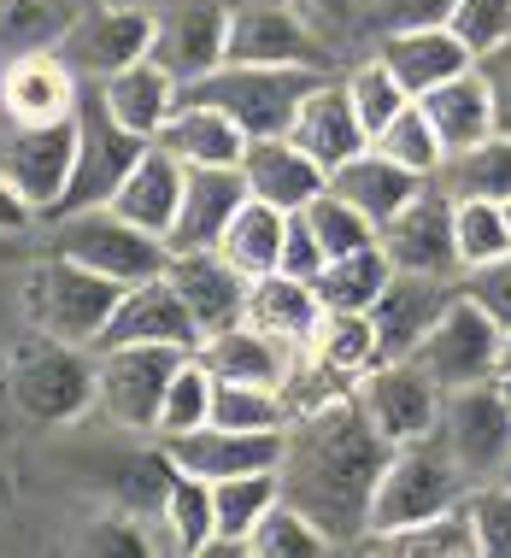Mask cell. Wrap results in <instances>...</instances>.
Masks as SVG:
<instances>
[{
	"instance_id": "f35d334b",
	"label": "cell",
	"mask_w": 511,
	"mask_h": 558,
	"mask_svg": "<svg viewBox=\"0 0 511 558\" xmlns=\"http://www.w3.org/2000/svg\"><path fill=\"white\" fill-rule=\"evenodd\" d=\"M358 547H382V553H405V558H471L476 553V523H471V506H447L435 518L412 523V530H388V535H370Z\"/></svg>"
},
{
	"instance_id": "e575fe53",
	"label": "cell",
	"mask_w": 511,
	"mask_h": 558,
	"mask_svg": "<svg viewBox=\"0 0 511 558\" xmlns=\"http://www.w3.org/2000/svg\"><path fill=\"white\" fill-rule=\"evenodd\" d=\"M388 277H394V265H388V253L370 241V247L358 253H336V259H324L318 270V306L324 312H370L377 306V294L388 289Z\"/></svg>"
},
{
	"instance_id": "44dd1931",
	"label": "cell",
	"mask_w": 511,
	"mask_h": 558,
	"mask_svg": "<svg viewBox=\"0 0 511 558\" xmlns=\"http://www.w3.org/2000/svg\"><path fill=\"white\" fill-rule=\"evenodd\" d=\"M242 183H247L253 201L277 206V213H306V206L329 189V171L306 154V147H294L289 135H265V142H247Z\"/></svg>"
},
{
	"instance_id": "9c48e42d",
	"label": "cell",
	"mask_w": 511,
	"mask_h": 558,
	"mask_svg": "<svg viewBox=\"0 0 511 558\" xmlns=\"http://www.w3.org/2000/svg\"><path fill=\"white\" fill-rule=\"evenodd\" d=\"M183 359V347H95V405L118 429L154 435L159 400Z\"/></svg>"
},
{
	"instance_id": "6da1fadb",
	"label": "cell",
	"mask_w": 511,
	"mask_h": 558,
	"mask_svg": "<svg viewBox=\"0 0 511 558\" xmlns=\"http://www.w3.org/2000/svg\"><path fill=\"white\" fill-rule=\"evenodd\" d=\"M388 452L394 447L358 405V388L312 412H294L277 459L282 500L306 511L329 535V547H358L370 535V500H377Z\"/></svg>"
},
{
	"instance_id": "c3c4849f",
	"label": "cell",
	"mask_w": 511,
	"mask_h": 558,
	"mask_svg": "<svg viewBox=\"0 0 511 558\" xmlns=\"http://www.w3.org/2000/svg\"><path fill=\"white\" fill-rule=\"evenodd\" d=\"M447 29H453L476 59H488L494 48L511 41V0H459V12Z\"/></svg>"
},
{
	"instance_id": "ffe728a7",
	"label": "cell",
	"mask_w": 511,
	"mask_h": 558,
	"mask_svg": "<svg viewBox=\"0 0 511 558\" xmlns=\"http://www.w3.org/2000/svg\"><path fill=\"white\" fill-rule=\"evenodd\" d=\"M242 201H247L242 165H194L183 177V206H177V223L165 230V247L171 253L218 247V235L230 230V218Z\"/></svg>"
},
{
	"instance_id": "603a6c76",
	"label": "cell",
	"mask_w": 511,
	"mask_h": 558,
	"mask_svg": "<svg viewBox=\"0 0 511 558\" xmlns=\"http://www.w3.org/2000/svg\"><path fill=\"white\" fill-rule=\"evenodd\" d=\"M165 277H171V289L183 294L188 318L200 324V341L218 336V329H230V324H242V312H247V277L223 265L212 247H206V253H171Z\"/></svg>"
},
{
	"instance_id": "5b68a950",
	"label": "cell",
	"mask_w": 511,
	"mask_h": 558,
	"mask_svg": "<svg viewBox=\"0 0 511 558\" xmlns=\"http://www.w3.org/2000/svg\"><path fill=\"white\" fill-rule=\"evenodd\" d=\"M147 135L124 130L100 95V83H83L77 95V165H71V183L59 194V206L48 218H71V213H88V206H107L118 183L130 177V165L147 154Z\"/></svg>"
},
{
	"instance_id": "f6af8a7d",
	"label": "cell",
	"mask_w": 511,
	"mask_h": 558,
	"mask_svg": "<svg viewBox=\"0 0 511 558\" xmlns=\"http://www.w3.org/2000/svg\"><path fill=\"white\" fill-rule=\"evenodd\" d=\"M200 424H212V371L200 365V353H188L183 365H177L171 388H165V400H159L154 435H183V429H200Z\"/></svg>"
},
{
	"instance_id": "94428289",
	"label": "cell",
	"mask_w": 511,
	"mask_h": 558,
	"mask_svg": "<svg viewBox=\"0 0 511 558\" xmlns=\"http://www.w3.org/2000/svg\"><path fill=\"white\" fill-rule=\"evenodd\" d=\"M118 7H147V0H118Z\"/></svg>"
},
{
	"instance_id": "5bb4252c",
	"label": "cell",
	"mask_w": 511,
	"mask_h": 558,
	"mask_svg": "<svg viewBox=\"0 0 511 558\" xmlns=\"http://www.w3.org/2000/svg\"><path fill=\"white\" fill-rule=\"evenodd\" d=\"M71 165H77V112L59 118V124H12V135L0 142V177L41 218L59 206V194L71 183Z\"/></svg>"
},
{
	"instance_id": "680465c9",
	"label": "cell",
	"mask_w": 511,
	"mask_h": 558,
	"mask_svg": "<svg viewBox=\"0 0 511 558\" xmlns=\"http://www.w3.org/2000/svg\"><path fill=\"white\" fill-rule=\"evenodd\" d=\"M500 371H511V324H506V347H500Z\"/></svg>"
},
{
	"instance_id": "bcb514c9",
	"label": "cell",
	"mask_w": 511,
	"mask_h": 558,
	"mask_svg": "<svg viewBox=\"0 0 511 558\" xmlns=\"http://www.w3.org/2000/svg\"><path fill=\"white\" fill-rule=\"evenodd\" d=\"M370 147H382L394 165H405V171H417V177H441V165H447V147H441V135H435V124L424 118V107H405L394 124H388Z\"/></svg>"
},
{
	"instance_id": "30bf717a",
	"label": "cell",
	"mask_w": 511,
	"mask_h": 558,
	"mask_svg": "<svg viewBox=\"0 0 511 558\" xmlns=\"http://www.w3.org/2000/svg\"><path fill=\"white\" fill-rule=\"evenodd\" d=\"M147 53H154V7H118V0L83 7L77 24L59 41V59H65L83 83H107Z\"/></svg>"
},
{
	"instance_id": "9f6ffc18",
	"label": "cell",
	"mask_w": 511,
	"mask_h": 558,
	"mask_svg": "<svg viewBox=\"0 0 511 558\" xmlns=\"http://www.w3.org/2000/svg\"><path fill=\"white\" fill-rule=\"evenodd\" d=\"M306 12H318V19H329V24H348L353 12H358V0H300Z\"/></svg>"
},
{
	"instance_id": "d6986e66",
	"label": "cell",
	"mask_w": 511,
	"mask_h": 558,
	"mask_svg": "<svg viewBox=\"0 0 511 558\" xmlns=\"http://www.w3.org/2000/svg\"><path fill=\"white\" fill-rule=\"evenodd\" d=\"M83 77L59 59V48L41 53H19L0 65V107L12 124H59V118L77 112Z\"/></svg>"
},
{
	"instance_id": "ab89813d",
	"label": "cell",
	"mask_w": 511,
	"mask_h": 558,
	"mask_svg": "<svg viewBox=\"0 0 511 558\" xmlns=\"http://www.w3.org/2000/svg\"><path fill=\"white\" fill-rule=\"evenodd\" d=\"M306 347L324 359L329 371L353 376V383L365 371L382 365V347H377V324H370V312H324Z\"/></svg>"
},
{
	"instance_id": "d590c367",
	"label": "cell",
	"mask_w": 511,
	"mask_h": 558,
	"mask_svg": "<svg viewBox=\"0 0 511 558\" xmlns=\"http://www.w3.org/2000/svg\"><path fill=\"white\" fill-rule=\"evenodd\" d=\"M453 201H511V135L494 130L488 142L464 147V154H447L441 177H435Z\"/></svg>"
},
{
	"instance_id": "d4e9b609",
	"label": "cell",
	"mask_w": 511,
	"mask_h": 558,
	"mask_svg": "<svg viewBox=\"0 0 511 558\" xmlns=\"http://www.w3.org/2000/svg\"><path fill=\"white\" fill-rule=\"evenodd\" d=\"M289 142L306 147L324 171H336V165H348L353 154H365L370 135H365V124H358L348 88L324 77L306 100H300V112H294V124H289Z\"/></svg>"
},
{
	"instance_id": "3957f363",
	"label": "cell",
	"mask_w": 511,
	"mask_h": 558,
	"mask_svg": "<svg viewBox=\"0 0 511 558\" xmlns=\"http://www.w3.org/2000/svg\"><path fill=\"white\" fill-rule=\"evenodd\" d=\"M464 494H471V476L459 471V459H453V447L441 441V429L424 435V441H405V447L388 452V464H382L377 500H370V535L412 530V523L435 518V511L459 506Z\"/></svg>"
},
{
	"instance_id": "ee69618b",
	"label": "cell",
	"mask_w": 511,
	"mask_h": 558,
	"mask_svg": "<svg viewBox=\"0 0 511 558\" xmlns=\"http://www.w3.org/2000/svg\"><path fill=\"white\" fill-rule=\"evenodd\" d=\"M212 424H223V429H289V400H282V388L218 383L212 376Z\"/></svg>"
},
{
	"instance_id": "4316f807",
	"label": "cell",
	"mask_w": 511,
	"mask_h": 558,
	"mask_svg": "<svg viewBox=\"0 0 511 558\" xmlns=\"http://www.w3.org/2000/svg\"><path fill=\"white\" fill-rule=\"evenodd\" d=\"M424 183H435V177L405 171V165H394L382 147H365V154H353L348 165H336V171H329V189H336L341 201H353L358 213L377 223V230L400 213V206H412Z\"/></svg>"
},
{
	"instance_id": "1f68e13d",
	"label": "cell",
	"mask_w": 511,
	"mask_h": 558,
	"mask_svg": "<svg viewBox=\"0 0 511 558\" xmlns=\"http://www.w3.org/2000/svg\"><path fill=\"white\" fill-rule=\"evenodd\" d=\"M318 318H324V306H318V289H312V282L282 277V270L247 282L242 324L265 329V336H277V341H289V347H306L312 329H318Z\"/></svg>"
},
{
	"instance_id": "4fadbf2b",
	"label": "cell",
	"mask_w": 511,
	"mask_h": 558,
	"mask_svg": "<svg viewBox=\"0 0 511 558\" xmlns=\"http://www.w3.org/2000/svg\"><path fill=\"white\" fill-rule=\"evenodd\" d=\"M358 405L370 412V424L382 429L388 447L424 441L441 424V388L417 359H382L377 371L358 376Z\"/></svg>"
},
{
	"instance_id": "60d3db41",
	"label": "cell",
	"mask_w": 511,
	"mask_h": 558,
	"mask_svg": "<svg viewBox=\"0 0 511 558\" xmlns=\"http://www.w3.org/2000/svg\"><path fill=\"white\" fill-rule=\"evenodd\" d=\"M242 553H253V558H324V553H329V535H324L300 506L277 500V506L259 518V530L247 535Z\"/></svg>"
},
{
	"instance_id": "7c38bea8",
	"label": "cell",
	"mask_w": 511,
	"mask_h": 558,
	"mask_svg": "<svg viewBox=\"0 0 511 558\" xmlns=\"http://www.w3.org/2000/svg\"><path fill=\"white\" fill-rule=\"evenodd\" d=\"M377 247L405 277H459V241H453V194L441 183H424L412 206L377 230Z\"/></svg>"
},
{
	"instance_id": "6f0895ef",
	"label": "cell",
	"mask_w": 511,
	"mask_h": 558,
	"mask_svg": "<svg viewBox=\"0 0 511 558\" xmlns=\"http://www.w3.org/2000/svg\"><path fill=\"white\" fill-rule=\"evenodd\" d=\"M494 388H500V400L511 405V371H500V376H494Z\"/></svg>"
},
{
	"instance_id": "91938a15",
	"label": "cell",
	"mask_w": 511,
	"mask_h": 558,
	"mask_svg": "<svg viewBox=\"0 0 511 558\" xmlns=\"http://www.w3.org/2000/svg\"><path fill=\"white\" fill-rule=\"evenodd\" d=\"M494 482H500V488H511V452H506V464H500V476H494Z\"/></svg>"
},
{
	"instance_id": "b9f144b4",
	"label": "cell",
	"mask_w": 511,
	"mask_h": 558,
	"mask_svg": "<svg viewBox=\"0 0 511 558\" xmlns=\"http://www.w3.org/2000/svg\"><path fill=\"white\" fill-rule=\"evenodd\" d=\"M453 241H459V270L506 259L511 253L506 206L500 201H453Z\"/></svg>"
},
{
	"instance_id": "4dcf8cb0",
	"label": "cell",
	"mask_w": 511,
	"mask_h": 558,
	"mask_svg": "<svg viewBox=\"0 0 511 558\" xmlns=\"http://www.w3.org/2000/svg\"><path fill=\"white\" fill-rule=\"evenodd\" d=\"M154 142L171 147L188 171L194 165H242V154H247V135L235 130V118L218 107H200V100H177V112L165 118V130Z\"/></svg>"
},
{
	"instance_id": "7bdbcfd3",
	"label": "cell",
	"mask_w": 511,
	"mask_h": 558,
	"mask_svg": "<svg viewBox=\"0 0 511 558\" xmlns=\"http://www.w3.org/2000/svg\"><path fill=\"white\" fill-rule=\"evenodd\" d=\"M341 88H348V100H353V112H358V124H365L370 142H377V135L394 124L405 107H412V95L400 88V77L382 65V59H365V65H353Z\"/></svg>"
},
{
	"instance_id": "7402d4cb",
	"label": "cell",
	"mask_w": 511,
	"mask_h": 558,
	"mask_svg": "<svg viewBox=\"0 0 511 558\" xmlns=\"http://www.w3.org/2000/svg\"><path fill=\"white\" fill-rule=\"evenodd\" d=\"M453 294H459L453 277H405V270H394V277H388V289L377 294V306H370L382 359H412L417 341L429 336V324L441 318V306Z\"/></svg>"
},
{
	"instance_id": "681fc988",
	"label": "cell",
	"mask_w": 511,
	"mask_h": 558,
	"mask_svg": "<svg viewBox=\"0 0 511 558\" xmlns=\"http://www.w3.org/2000/svg\"><path fill=\"white\" fill-rule=\"evenodd\" d=\"M464 506H471V523H476V553L483 558H511V488L483 482V488L464 494Z\"/></svg>"
},
{
	"instance_id": "8fae6325",
	"label": "cell",
	"mask_w": 511,
	"mask_h": 558,
	"mask_svg": "<svg viewBox=\"0 0 511 558\" xmlns=\"http://www.w3.org/2000/svg\"><path fill=\"white\" fill-rule=\"evenodd\" d=\"M441 441L453 447L459 471L471 476V488L500 476L506 452H511V405L500 400L494 383H471V388H447L441 395Z\"/></svg>"
},
{
	"instance_id": "9a60e30c",
	"label": "cell",
	"mask_w": 511,
	"mask_h": 558,
	"mask_svg": "<svg viewBox=\"0 0 511 558\" xmlns=\"http://www.w3.org/2000/svg\"><path fill=\"white\" fill-rule=\"evenodd\" d=\"M223 59L235 65H306L324 71V48L312 24L300 19L289 0H242L230 7V48Z\"/></svg>"
},
{
	"instance_id": "f546056e",
	"label": "cell",
	"mask_w": 511,
	"mask_h": 558,
	"mask_svg": "<svg viewBox=\"0 0 511 558\" xmlns=\"http://www.w3.org/2000/svg\"><path fill=\"white\" fill-rule=\"evenodd\" d=\"M100 95H107V107H112L118 124L154 142V135L165 130V118L177 112V100H183V83H177L171 71L147 53V59H135V65H124L118 77L100 83Z\"/></svg>"
},
{
	"instance_id": "6125c7cd",
	"label": "cell",
	"mask_w": 511,
	"mask_h": 558,
	"mask_svg": "<svg viewBox=\"0 0 511 558\" xmlns=\"http://www.w3.org/2000/svg\"><path fill=\"white\" fill-rule=\"evenodd\" d=\"M506 230H511V201H506Z\"/></svg>"
},
{
	"instance_id": "e0dca14e",
	"label": "cell",
	"mask_w": 511,
	"mask_h": 558,
	"mask_svg": "<svg viewBox=\"0 0 511 558\" xmlns=\"http://www.w3.org/2000/svg\"><path fill=\"white\" fill-rule=\"evenodd\" d=\"M165 459L177 471L200 476V482H223V476H247V471H277L282 459V429H223V424H200L183 435H159Z\"/></svg>"
},
{
	"instance_id": "83f0119b",
	"label": "cell",
	"mask_w": 511,
	"mask_h": 558,
	"mask_svg": "<svg viewBox=\"0 0 511 558\" xmlns=\"http://www.w3.org/2000/svg\"><path fill=\"white\" fill-rule=\"evenodd\" d=\"M300 347L265 336V329L253 324H230L218 329V336L200 341V365L218 376V383H259V388H282V376H289Z\"/></svg>"
},
{
	"instance_id": "db71d44e",
	"label": "cell",
	"mask_w": 511,
	"mask_h": 558,
	"mask_svg": "<svg viewBox=\"0 0 511 558\" xmlns=\"http://www.w3.org/2000/svg\"><path fill=\"white\" fill-rule=\"evenodd\" d=\"M476 65H483L488 95H494V130L511 135V41H506V48H494L488 59H476Z\"/></svg>"
},
{
	"instance_id": "277c9868",
	"label": "cell",
	"mask_w": 511,
	"mask_h": 558,
	"mask_svg": "<svg viewBox=\"0 0 511 558\" xmlns=\"http://www.w3.org/2000/svg\"><path fill=\"white\" fill-rule=\"evenodd\" d=\"M118 300H124V289L112 277L65 259V253H48L24 282V312L36 324V336L71 341V347H95L107 318L118 312Z\"/></svg>"
},
{
	"instance_id": "cb8c5ba5",
	"label": "cell",
	"mask_w": 511,
	"mask_h": 558,
	"mask_svg": "<svg viewBox=\"0 0 511 558\" xmlns=\"http://www.w3.org/2000/svg\"><path fill=\"white\" fill-rule=\"evenodd\" d=\"M183 177H188V165L171 154V147H147L142 159L130 165V177L118 183V194H112V213L118 218H130L135 230H147V235H159L165 241V230L177 223V206H183Z\"/></svg>"
},
{
	"instance_id": "74e56055",
	"label": "cell",
	"mask_w": 511,
	"mask_h": 558,
	"mask_svg": "<svg viewBox=\"0 0 511 558\" xmlns=\"http://www.w3.org/2000/svg\"><path fill=\"white\" fill-rule=\"evenodd\" d=\"M159 530H165V547L171 553H212V535H218L212 482L177 471L171 488H165V500H159Z\"/></svg>"
},
{
	"instance_id": "ac0fdd59",
	"label": "cell",
	"mask_w": 511,
	"mask_h": 558,
	"mask_svg": "<svg viewBox=\"0 0 511 558\" xmlns=\"http://www.w3.org/2000/svg\"><path fill=\"white\" fill-rule=\"evenodd\" d=\"M95 347H183V353H200V324L188 318L171 277H154V282L124 289Z\"/></svg>"
},
{
	"instance_id": "ba28073f",
	"label": "cell",
	"mask_w": 511,
	"mask_h": 558,
	"mask_svg": "<svg viewBox=\"0 0 511 558\" xmlns=\"http://www.w3.org/2000/svg\"><path fill=\"white\" fill-rule=\"evenodd\" d=\"M500 347H506V324H494L471 294H453L441 306V318L429 324V336L417 341V365L435 376V388H471V383H494L500 376Z\"/></svg>"
},
{
	"instance_id": "f1b7e54d",
	"label": "cell",
	"mask_w": 511,
	"mask_h": 558,
	"mask_svg": "<svg viewBox=\"0 0 511 558\" xmlns=\"http://www.w3.org/2000/svg\"><path fill=\"white\" fill-rule=\"evenodd\" d=\"M417 107H424V118L435 124L447 154H464V147H476L494 135V95H488L483 65H471V71H459V77H447L441 88H429Z\"/></svg>"
},
{
	"instance_id": "f5cc1de1",
	"label": "cell",
	"mask_w": 511,
	"mask_h": 558,
	"mask_svg": "<svg viewBox=\"0 0 511 558\" xmlns=\"http://www.w3.org/2000/svg\"><path fill=\"white\" fill-rule=\"evenodd\" d=\"M324 241L312 235V223L300 218V213H289V235H282V259H277V270L282 277H300V282H318V270H324Z\"/></svg>"
},
{
	"instance_id": "11a10c76",
	"label": "cell",
	"mask_w": 511,
	"mask_h": 558,
	"mask_svg": "<svg viewBox=\"0 0 511 558\" xmlns=\"http://www.w3.org/2000/svg\"><path fill=\"white\" fill-rule=\"evenodd\" d=\"M36 218H41L36 206H29L24 194L12 189L7 177H0V235H24V230H29V223H36Z\"/></svg>"
},
{
	"instance_id": "be15d7a7",
	"label": "cell",
	"mask_w": 511,
	"mask_h": 558,
	"mask_svg": "<svg viewBox=\"0 0 511 558\" xmlns=\"http://www.w3.org/2000/svg\"><path fill=\"white\" fill-rule=\"evenodd\" d=\"M365 7H370V0H358V12H365Z\"/></svg>"
},
{
	"instance_id": "f907efd6",
	"label": "cell",
	"mask_w": 511,
	"mask_h": 558,
	"mask_svg": "<svg viewBox=\"0 0 511 558\" xmlns=\"http://www.w3.org/2000/svg\"><path fill=\"white\" fill-rule=\"evenodd\" d=\"M459 0H370L365 19L377 36H394V29H441L453 24Z\"/></svg>"
},
{
	"instance_id": "2e32d148",
	"label": "cell",
	"mask_w": 511,
	"mask_h": 558,
	"mask_svg": "<svg viewBox=\"0 0 511 558\" xmlns=\"http://www.w3.org/2000/svg\"><path fill=\"white\" fill-rule=\"evenodd\" d=\"M223 48H230V0H171L154 12V59L177 83L218 71Z\"/></svg>"
},
{
	"instance_id": "816d5d0a",
	"label": "cell",
	"mask_w": 511,
	"mask_h": 558,
	"mask_svg": "<svg viewBox=\"0 0 511 558\" xmlns=\"http://www.w3.org/2000/svg\"><path fill=\"white\" fill-rule=\"evenodd\" d=\"M459 289L471 294V300L488 312L494 324H511V253H506V259H494V265L464 270V282H459Z\"/></svg>"
},
{
	"instance_id": "484cf974",
	"label": "cell",
	"mask_w": 511,
	"mask_h": 558,
	"mask_svg": "<svg viewBox=\"0 0 511 558\" xmlns=\"http://www.w3.org/2000/svg\"><path fill=\"white\" fill-rule=\"evenodd\" d=\"M377 59L400 77V88L412 100H424L429 88H441L447 77H459V71L476 65V53L464 48L453 29H394V36L377 41Z\"/></svg>"
},
{
	"instance_id": "7dc6e473",
	"label": "cell",
	"mask_w": 511,
	"mask_h": 558,
	"mask_svg": "<svg viewBox=\"0 0 511 558\" xmlns=\"http://www.w3.org/2000/svg\"><path fill=\"white\" fill-rule=\"evenodd\" d=\"M300 218L312 223V235L324 241L329 259H336V253H358V247H370V241H377V223L358 213L353 201H341L336 189H324V194H318V201H312Z\"/></svg>"
},
{
	"instance_id": "8992f818",
	"label": "cell",
	"mask_w": 511,
	"mask_h": 558,
	"mask_svg": "<svg viewBox=\"0 0 511 558\" xmlns=\"http://www.w3.org/2000/svg\"><path fill=\"white\" fill-rule=\"evenodd\" d=\"M7 395L19 405V417L41 429L77 424V417L95 405V347H71V341H29L19 359H12Z\"/></svg>"
},
{
	"instance_id": "52a82bcc",
	"label": "cell",
	"mask_w": 511,
	"mask_h": 558,
	"mask_svg": "<svg viewBox=\"0 0 511 558\" xmlns=\"http://www.w3.org/2000/svg\"><path fill=\"white\" fill-rule=\"evenodd\" d=\"M53 253L77 259L100 277H112L118 289H135V282H154L171 265V247L159 235L135 230L130 218H118L112 206H88V213L53 218Z\"/></svg>"
},
{
	"instance_id": "7a4b0ae2",
	"label": "cell",
	"mask_w": 511,
	"mask_h": 558,
	"mask_svg": "<svg viewBox=\"0 0 511 558\" xmlns=\"http://www.w3.org/2000/svg\"><path fill=\"white\" fill-rule=\"evenodd\" d=\"M318 83L324 71H306V65H235V59H223L218 71L183 83V100L230 112L247 142H265V135H289L300 100Z\"/></svg>"
},
{
	"instance_id": "8d00e7d4",
	"label": "cell",
	"mask_w": 511,
	"mask_h": 558,
	"mask_svg": "<svg viewBox=\"0 0 511 558\" xmlns=\"http://www.w3.org/2000/svg\"><path fill=\"white\" fill-rule=\"evenodd\" d=\"M83 0H0V59L59 48Z\"/></svg>"
},
{
	"instance_id": "d6a6232c",
	"label": "cell",
	"mask_w": 511,
	"mask_h": 558,
	"mask_svg": "<svg viewBox=\"0 0 511 558\" xmlns=\"http://www.w3.org/2000/svg\"><path fill=\"white\" fill-rule=\"evenodd\" d=\"M282 235H289V213H277V206H265V201H247L235 206V218H230V230L218 235V259L230 265V270H242V277H270L282 259Z\"/></svg>"
},
{
	"instance_id": "836d02e7",
	"label": "cell",
	"mask_w": 511,
	"mask_h": 558,
	"mask_svg": "<svg viewBox=\"0 0 511 558\" xmlns=\"http://www.w3.org/2000/svg\"><path fill=\"white\" fill-rule=\"evenodd\" d=\"M282 500V482L277 471H247V476H223L212 482V518H218V535H212V553H242L247 535L259 530V518Z\"/></svg>"
}]
</instances>
